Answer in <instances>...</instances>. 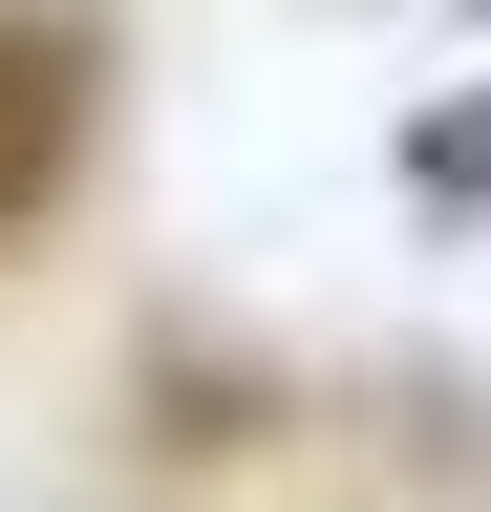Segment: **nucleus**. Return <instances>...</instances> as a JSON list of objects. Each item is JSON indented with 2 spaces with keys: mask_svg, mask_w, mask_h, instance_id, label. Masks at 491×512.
I'll return each mask as SVG.
<instances>
[{
  "mask_svg": "<svg viewBox=\"0 0 491 512\" xmlns=\"http://www.w3.org/2000/svg\"><path fill=\"white\" fill-rule=\"evenodd\" d=\"M406 192H427V214H470V192H491V107H470V86L406 107Z\"/></svg>",
  "mask_w": 491,
  "mask_h": 512,
  "instance_id": "nucleus-1",
  "label": "nucleus"
}]
</instances>
